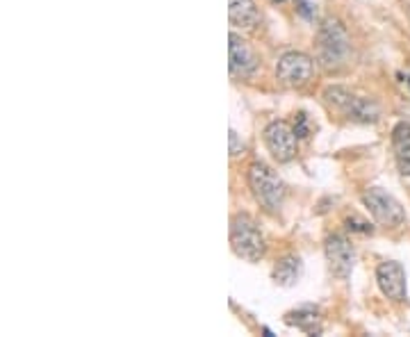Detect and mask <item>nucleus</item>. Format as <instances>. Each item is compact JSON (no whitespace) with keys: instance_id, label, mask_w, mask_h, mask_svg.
<instances>
[{"instance_id":"obj_1","label":"nucleus","mask_w":410,"mask_h":337,"mask_svg":"<svg viewBox=\"0 0 410 337\" xmlns=\"http://www.w3.org/2000/svg\"><path fill=\"white\" fill-rule=\"evenodd\" d=\"M246 178H249L251 194L260 203V208L269 214H278L285 201V184L278 178V173L265 162H253Z\"/></svg>"},{"instance_id":"obj_2","label":"nucleus","mask_w":410,"mask_h":337,"mask_svg":"<svg viewBox=\"0 0 410 337\" xmlns=\"http://www.w3.org/2000/svg\"><path fill=\"white\" fill-rule=\"evenodd\" d=\"M317 60L323 69H340L342 64H347L349 53H351V43L344 28L338 23V21H323L319 32H317Z\"/></svg>"},{"instance_id":"obj_3","label":"nucleus","mask_w":410,"mask_h":337,"mask_svg":"<svg viewBox=\"0 0 410 337\" xmlns=\"http://www.w3.org/2000/svg\"><path fill=\"white\" fill-rule=\"evenodd\" d=\"M231 246L246 263H257L267 253L265 235L249 214H235L231 219Z\"/></svg>"},{"instance_id":"obj_4","label":"nucleus","mask_w":410,"mask_h":337,"mask_svg":"<svg viewBox=\"0 0 410 337\" xmlns=\"http://www.w3.org/2000/svg\"><path fill=\"white\" fill-rule=\"evenodd\" d=\"M323 101L326 105H331L333 110H338L340 114H344L349 121H358V123H374L379 118L381 110L374 101L365 99V96H355L344 87H328L323 92Z\"/></svg>"},{"instance_id":"obj_5","label":"nucleus","mask_w":410,"mask_h":337,"mask_svg":"<svg viewBox=\"0 0 410 337\" xmlns=\"http://www.w3.org/2000/svg\"><path fill=\"white\" fill-rule=\"evenodd\" d=\"M360 201H362L365 208L370 210V214L374 216V221L385 226V228H397L406 221V212L401 208V203L379 187L365 189Z\"/></svg>"},{"instance_id":"obj_6","label":"nucleus","mask_w":410,"mask_h":337,"mask_svg":"<svg viewBox=\"0 0 410 337\" xmlns=\"http://www.w3.org/2000/svg\"><path fill=\"white\" fill-rule=\"evenodd\" d=\"M312 71H315V62H312L310 55L299 50H289L283 53L276 64V78L283 87H289V89H297V87L308 84V80L312 78Z\"/></svg>"},{"instance_id":"obj_7","label":"nucleus","mask_w":410,"mask_h":337,"mask_svg":"<svg viewBox=\"0 0 410 337\" xmlns=\"http://www.w3.org/2000/svg\"><path fill=\"white\" fill-rule=\"evenodd\" d=\"M297 133L287 121H274L265 128V144L280 165L292 162L297 155Z\"/></svg>"},{"instance_id":"obj_8","label":"nucleus","mask_w":410,"mask_h":337,"mask_svg":"<svg viewBox=\"0 0 410 337\" xmlns=\"http://www.w3.org/2000/svg\"><path fill=\"white\" fill-rule=\"evenodd\" d=\"M323 251H326L331 274L340 280H347L355 265V251L349 239L344 235H331L323 244Z\"/></svg>"},{"instance_id":"obj_9","label":"nucleus","mask_w":410,"mask_h":337,"mask_svg":"<svg viewBox=\"0 0 410 337\" xmlns=\"http://www.w3.org/2000/svg\"><path fill=\"white\" fill-rule=\"evenodd\" d=\"M231 75L233 78H251L257 71V57L249 41L242 39L237 32H231Z\"/></svg>"},{"instance_id":"obj_10","label":"nucleus","mask_w":410,"mask_h":337,"mask_svg":"<svg viewBox=\"0 0 410 337\" xmlns=\"http://www.w3.org/2000/svg\"><path fill=\"white\" fill-rule=\"evenodd\" d=\"M376 282L390 301H406V271L399 263H381L376 269Z\"/></svg>"},{"instance_id":"obj_11","label":"nucleus","mask_w":410,"mask_h":337,"mask_svg":"<svg viewBox=\"0 0 410 337\" xmlns=\"http://www.w3.org/2000/svg\"><path fill=\"white\" fill-rule=\"evenodd\" d=\"M228 16L235 28L251 30L260 23V12L253 0H228Z\"/></svg>"},{"instance_id":"obj_12","label":"nucleus","mask_w":410,"mask_h":337,"mask_svg":"<svg viewBox=\"0 0 410 337\" xmlns=\"http://www.w3.org/2000/svg\"><path fill=\"white\" fill-rule=\"evenodd\" d=\"M392 148L399 171L410 176V123H399L392 130Z\"/></svg>"},{"instance_id":"obj_13","label":"nucleus","mask_w":410,"mask_h":337,"mask_svg":"<svg viewBox=\"0 0 410 337\" xmlns=\"http://www.w3.org/2000/svg\"><path fill=\"white\" fill-rule=\"evenodd\" d=\"M301 276V258L299 255H285L280 258L274 267V280L280 287H292Z\"/></svg>"},{"instance_id":"obj_14","label":"nucleus","mask_w":410,"mask_h":337,"mask_svg":"<svg viewBox=\"0 0 410 337\" xmlns=\"http://www.w3.org/2000/svg\"><path fill=\"white\" fill-rule=\"evenodd\" d=\"M285 321L289 326H297V328L306 331V333H319V328H315V324H317V310L315 308H301L297 312H289Z\"/></svg>"},{"instance_id":"obj_15","label":"nucleus","mask_w":410,"mask_h":337,"mask_svg":"<svg viewBox=\"0 0 410 337\" xmlns=\"http://www.w3.org/2000/svg\"><path fill=\"white\" fill-rule=\"evenodd\" d=\"M344 223H347V228L349 231H353V233H372V226L367 223V221H362V219H358V216L355 214H351V216H347V219H344Z\"/></svg>"},{"instance_id":"obj_16","label":"nucleus","mask_w":410,"mask_h":337,"mask_svg":"<svg viewBox=\"0 0 410 337\" xmlns=\"http://www.w3.org/2000/svg\"><path fill=\"white\" fill-rule=\"evenodd\" d=\"M294 133H297L299 139L308 137L310 128H308V114H306V112H299V114H297V118H294Z\"/></svg>"},{"instance_id":"obj_17","label":"nucleus","mask_w":410,"mask_h":337,"mask_svg":"<svg viewBox=\"0 0 410 337\" xmlns=\"http://www.w3.org/2000/svg\"><path fill=\"white\" fill-rule=\"evenodd\" d=\"M240 153H244V144L240 141V137H237L235 130H231V158H237Z\"/></svg>"},{"instance_id":"obj_18","label":"nucleus","mask_w":410,"mask_h":337,"mask_svg":"<svg viewBox=\"0 0 410 337\" xmlns=\"http://www.w3.org/2000/svg\"><path fill=\"white\" fill-rule=\"evenodd\" d=\"M408 82H410V80H408Z\"/></svg>"}]
</instances>
